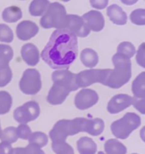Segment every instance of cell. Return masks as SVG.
Returning a JSON list of instances; mask_svg holds the SVG:
<instances>
[{"mask_svg":"<svg viewBox=\"0 0 145 154\" xmlns=\"http://www.w3.org/2000/svg\"><path fill=\"white\" fill-rule=\"evenodd\" d=\"M12 71L9 66L0 68V87H5L12 79Z\"/></svg>","mask_w":145,"mask_h":154,"instance_id":"33","label":"cell"},{"mask_svg":"<svg viewBox=\"0 0 145 154\" xmlns=\"http://www.w3.org/2000/svg\"><path fill=\"white\" fill-rule=\"evenodd\" d=\"M141 121L138 115L134 112H127L120 119L111 124V131L119 139H126L134 130L140 126Z\"/></svg>","mask_w":145,"mask_h":154,"instance_id":"5","label":"cell"},{"mask_svg":"<svg viewBox=\"0 0 145 154\" xmlns=\"http://www.w3.org/2000/svg\"><path fill=\"white\" fill-rule=\"evenodd\" d=\"M18 135L17 133V128L15 127H8L5 128L2 132L1 141L6 142L8 143H13L16 142L18 139Z\"/></svg>","mask_w":145,"mask_h":154,"instance_id":"28","label":"cell"},{"mask_svg":"<svg viewBox=\"0 0 145 154\" xmlns=\"http://www.w3.org/2000/svg\"><path fill=\"white\" fill-rule=\"evenodd\" d=\"M54 83H60L67 87L70 91H74L79 88L76 84V74L72 73L67 69L57 70L53 72L51 75Z\"/></svg>","mask_w":145,"mask_h":154,"instance_id":"11","label":"cell"},{"mask_svg":"<svg viewBox=\"0 0 145 154\" xmlns=\"http://www.w3.org/2000/svg\"><path fill=\"white\" fill-rule=\"evenodd\" d=\"M132 104L140 113L145 114V97H132Z\"/></svg>","mask_w":145,"mask_h":154,"instance_id":"37","label":"cell"},{"mask_svg":"<svg viewBox=\"0 0 145 154\" xmlns=\"http://www.w3.org/2000/svg\"><path fill=\"white\" fill-rule=\"evenodd\" d=\"M130 20L134 24L145 25V9L138 8L133 11L130 14Z\"/></svg>","mask_w":145,"mask_h":154,"instance_id":"34","label":"cell"},{"mask_svg":"<svg viewBox=\"0 0 145 154\" xmlns=\"http://www.w3.org/2000/svg\"><path fill=\"white\" fill-rule=\"evenodd\" d=\"M80 59L85 66L94 67L98 63V55L97 52L91 48H85L80 54Z\"/></svg>","mask_w":145,"mask_h":154,"instance_id":"22","label":"cell"},{"mask_svg":"<svg viewBox=\"0 0 145 154\" xmlns=\"http://www.w3.org/2000/svg\"><path fill=\"white\" fill-rule=\"evenodd\" d=\"M28 140H29V143H32L42 148L47 145L48 137L45 133L41 132V131H35L30 134Z\"/></svg>","mask_w":145,"mask_h":154,"instance_id":"27","label":"cell"},{"mask_svg":"<svg viewBox=\"0 0 145 154\" xmlns=\"http://www.w3.org/2000/svg\"><path fill=\"white\" fill-rule=\"evenodd\" d=\"M40 108L37 102L31 100L19 106L14 111V118L20 124H26L38 118Z\"/></svg>","mask_w":145,"mask_h":154,"instance_id":"7","label":"cell"},{"mask_svg":"<svg viewBox=\"0 0 145 154\" xmlns=\"http://www.w3.org/2000/svg\"><path fill=\"white\" fill-rule=\"evenodd\" d=\"M132 154H137V153H132Z\"/></svg>","mask_w":145,"mask_h":154,"instance_id":"46","label":"cell"},{"mask_svg":"<svg viewBox=\"0 0 145 154\" xmlns=\"http://www.w3.org/2000/svg\"><path fill=\"white\" fill-rule=\"evenodd\" d=\"M132 104V97L128 94H119L113 96L107 104V111L116 114L124 110Z\"/></svg>","mask_w":145,"mask_h":154,"instance_id":"12","label":"cell"},{"mask_svg":"<svg viewBox=\"0 0 145 154\" xmlns=\"http://www.w3.org/2000/svg\"><path fill=\"white\" fill-rule=\"evenodd\" d=\"M14 52L11 46L0 44V68L8 66L12 59Z\"/></svg>","mask_w":145,"mask_h":154,"instance_id":"25","label":"cell"},{"mask_svg":"<svg viewBox=\"0 0 145 154\" xmlns=\"http://www.w3.org/2000/svg\"><path fill=\"white\" fill-rule=\"evenodd\" d=\"M39 32V27L34 22L23 20L18 23L16 29V34L19 39L26 41L35 36Z\"/></svg>","mask_w":145,"mask_h":154,"instance_id":"14","label":"cell"},{"mask_svg":"<svg viewBox=\"0 0 145 154\" xmlns=\"http://www.w3.org/2000/svg\"><path fill=\"white\" fill-rule=\"evenodd\" d=\"M64 29H69L79 37H86L91 31L82 17L76 14H66Z\"/></svg>","mask_w":145,"mask_h":154,"instance_id":"9","label":"cell"},{"mask_svg":"<svg viewBox=\"0 0 145 154\" xmlns=\"http://www.w3.org/2000/svg\"><path fill=\"white\" fill-rule=\"evenodd\" d=\"M77 54V36L67 29H57L51 34L41 57L52 69H67Z\"/></svg>","mask_w":145,"mask_h":154,"instance_id":"1","label":"cell"},{"mask_svg":"<svg viewBox=\"0 0 145 154\" xmlns=\"http://www.w3.org/2000/svg\"><path fill=\"white\" fill-rule=\"evenodd\" d=\"M109 0H90L91 7L96 9H103L108 5Z\"/></svg>","mask_w":145,"mask_h":154,"instance_id":"38","label":"cell"},{"mask_svg":"<svg viewBox=\"0 0 145 154\" xmlns=\"http://www.w3.org/2000/svg\"><path fill=\"white\" fill-rule=\"evenodd\" d=\"M85 120V118H76L71 120L61 119L57 121L50 131V138L52 142L66 141L68 136L84 132Z\"/></svg>","mask_w":145,"mask_h":154,"instance_id":"3","label":"cell"},{"mask_svg":"<svg viewBox=\"0 0 145 154\" xmlns=\"http://www.w3.org/2000/svg\"><path fill=\"white\" fill-rule=\"evenodd\" d=\"M42 154H45V152H42Z\"/></svg>","mask_w":145,"mask_h":154,"instance_id":"45","label":"cell"},{"mask_svg":"<svg viewBox=\"0 0 145 154\" xmlns=\"http://www.w3.org/2000/svg\"><path fill=\"white\" fill-rule=\"evenodd\" d=\"M136 61L139 66L145 68V42L139 46L136 52Z\"/></svg>","mask_w":145,"mask_h":154,"instance_id":"36","label":"cell"},{"mask_svg":"<svg viewBox=\"0 0 145 154\" xmlns=\"http://www.w3.org/2000/svg\"><path fill=\"white\" fill-rule=\"evenodd\" d=\"M2 128H1V126H0V138H1V136H2Z\"/></svg>","mask_w":145,"mask_h":154,"instance_id":"42","label":"cell"},{"mask_svg":"<svg viewBox=\"0 0 145 154\" xmlns=\"http://www.w3.org/2000/svg\"><path fill=\"white\" fill-rule=\"evenodd\" d=\"M106 154H126L127 149L125 145L116 139L107 140L104 143Z\"/></svg>","mask_w":145,"mask_h":154,"instance_id":"20","label":"cell"},{"mask_svg":"<svg viewBox=\"0 0 145 154\" xmlns=\"http://www.w3.org/2000/svg\"><path fill=\"white\" fill-rule=\"evenodd\" d=\"M61 1H63V2H69V0H61Z\"/></svg>","mask_w":145,"mask_h":154,"instance_id":"44","label":"cell"},{"mask_svg":"<svg viewBox=\"0 0 145 154\" xmlns=\"http://www.w3.org/2000/svg\"><path fill=\"white\" fill-rule=\"evenodd\" d=\"M106 14L113 23L117 25H125L127 23V14L119 5L113 4L106 9Z\"/></svg>","mask_w":145,"mask_h":154,"instance_id":"17","label":"cell"},{"mask_svg":"<svg viewBox=\"0 0 145 154\" xmlns=\"http://www.w3.org/2000/svg\"><path fill=\"white\" fill-rule=\"evenodd\" d=\"M23 61L29 66H35L39 61V52L35 45L32 43L25 44L21 48Z\"/></svg>","mask_w":145,"mask_h":154,"instance_id":"16","label":"cell"},{"mask_svg":"<svg viewBox=\"0 0 145 154\" xmlns=\"http://www.w3.org/2000/svg\"><path fill=\"white\" fill-rule=\"evenodd\" d=\"M66 18L65 7L58 2L50 3L48 9L42 15L40 25L45 29H64Z\"/></svg>","mask_w":145,"mask_h":154,"instance_id":"4","label":"cell"},{"mask_svg":"<svg viewBox=\"0 0 145 154\" xmlns=\"http://www.w3.org/2000/svg\"><path fill=\"white\" fill-rule=\"evenodd\" d=\"M82 17L90 30L99 32L104 27V17L100 11H90L83 14Z\"/></svg>","mask_w":145,"mask_h":154,"instance_id":"15","label":"cell"},{"mask_svg":"<svg viewBox=\"0 0 145 154\" xmlns=\"http://www.w3.org/2000/svg\"><path fill=\"white\" fill-rule=\"evenodd\" d=\"M97 154H106V153H104V152H101V151H100V152H97Z\"/></svg>","mask_w":145,"mask_h":154,"instance_id":"43","label":"cell"},{"mask_svg":"<svg viewBox=\"0 0 145 154\" xmlns=\"http://www.w3.org/2000/svg\"><path fill=\"white\" fill-rule=\"evenodd\" d=\"M76 145L80 154H95L97 152V144L90 137H80L78 140Z\"/></svg>","mask_w":145,"mask_h":154,"instance_id":"19","label":"cell"},{"mask_svg":"<svg viewBox=\"0 0 145 154\" xmlns=\"http://www.w3.org/2000/svg\"><path fill=\"white\" fill-rule=\"evenodd\" d=\"M17 133L18 137L23 140H28L32 134L30 128L26 124H20L17 128Z\"/></svg>","mask_w":145,"mask_h":154,"instance_id":"35","label":"cell"},{"mask_svg":"<svg viewBox=\"0 0 145 154\" xmlns=\"http://www.w3.org/2000/svg\"><path fill=\"white\" fill-rule=\"evenodd\" d=\"M50 5L48 0H32L29 7V11L32 16H42Z\"/></svg>","mask_w":145,"mask_h":154,"instance_id":"21","label":"cell"},{"mask_svg":"<svg viewBox=\"0 0 145 154\" xmlns=\"http://www.w3.org/2000/svg\"><path fill=\"white\" fill-rule=\"evenodd\" d=\"M22 17V11L19 7L10 6L2 12V19L6 23H14Z\"/></svg>","mask_w":145,"mask_h":154,"instance_id":"24","label":"cell"},{"mask_svg":"<svg viewBox=\"0 0 145 154\" xmlns=\"http://www.w3.org/2000/svg\"><path fill=\"white\" fill-rule=\"evenodd\" d=\"M98 94L95 91L85 88L79 91L75 97V105L81 110L91 107L98 101Z\"/></svg>","mask_w":145,"mask_h":154,"instance_id":"10","label":"cell"},{"mask_svg":"<svg viewBox=\"0 0 145 154\" xmlns=\"http://www.w3.org/2000/svg\"><path fill=\"white\" fill-rule=\"evenodd\" d=\"M12 149L13 148L10 143L6 142L0 143V154H11Z\"/></svg>","mask_w":145,"mask_h":154,"instance_id":"39","label":"cell"},{"mask_svg":"<svg viewBox=\"0 0 145 154\" xmlns=\"http://www.w3.org/2000/svg\"><path fill=\"white\" fill-rule=\"evenodd\" d=\"M105 77V69H88L76 74V84L79 88H85L94 83L102 84Z\"/></svg>","mask_w":145,"mask_h":154,"instance_id":"8","label":"cell"},{"mask_svg":"<svg viewBox=\"0 0 145 154\" xmlns=\"http://www.w3.org/2000/svg\"><path fill=\"white\" fill-rule=\"evenodd\" d=\"M123 4L127 5H132L135 4L138 0H120Z\"/></svg>","mask_w":145,"mask_h":154,"instance_id":"40","label":"cell"},{"mask_svg":"<svg viewBox=\"0 0 145 154\" xmlns=\"http://www.w3.org/2000/svg\"><path fill=\"white\" fill-rule=\"evenodd\" d=\"M20 91L25 94L34 95L42 88L41 75L35 69H27L23 72L19 83Z\"/></svg>","mask_w":145,"mask_h":154,"instance_id":"6","label":"cell"},{"mask_svg":"<svg viewBox=\"0 0 145 154\" xmlns=\"http://www.w3.org/2000/svg\"><path fill=\"white\" fill-rule=\"evenodd\" d=\"M43 151L36 145L29 143L25 147L13 148L11 154H42Z\"/></svg>","mask_w":145,"mask_h":154,"instance_id":"30","label":"cell"},{"mask_svg":"<svg viewBox=\"0 0 145 154\" xmlns=\"http://www.w3.org/2000/svg\"><path fill=\"white\" fill-rule=\"evenodd\" d=\"M112 60L114 69H105V77L102 85L111 88H119L131 79V60L119 53L113 56Z\"/></svg>","mask_w":145,"mask_h":154,"instance_id":"2","label":"cell"},{"mask_svg":"<svg viewBox=\"0 0 145 154\" xmlns=\"http://www.w3.org/2000/svg\"><path fill=\"white\" fill-rule=\"evenodd\" d=\"M69 92L70 91L66 85L60 83H54L47 96V100L52 105L61 104L66 100Z\"/></svg>","mask_w":145,"mask_h":154,"instance_id":"13","label":"cell"},{"mask_svg":"<svg viewBox=\"0 0 145 154\" xmlns=\"http://www.w3.org/2000/svg\"><path fill=\"white\" fill-rule=\"evenodd\" d=\"M117 53L122 54L128 58H131L136 53V50L133 44L129 42H122L118 45Z\"/></svg>","mask_w":145,"mask_h":154,"instance_id":"31","label":"cell"},{"mask_svg":"<svg viewBox=\"0 0 145 154\" xmlns=\"http://www.w3.org/2000/svg\"><path fill=\"white\" fill-rule=\"evenodd\" d=\"M104 129V122L100 118L85 119L84 125V132H87L92 136H98Z\"/></svg>","mask_w":145,"mask_h":154,"instance_id":"18","label":"cell"},{"mask_svg":"<svg viewBox=\"0 0 145 154\" xmlns=\"http://www.w3.org/2000/svg\"><path fill=\"white\" fill-rule=\"evenodd\" d=\"M51 148L56 154H74L72 147L66 141L52 142Z\"/></svg>","mask_w":145,"mask_h":154,"instance_id":"29","label":"cell"},{"mask_svg":"<svg viewBox=\"0 0 145 154\" xmlns=\"http://www.w3.org/2000/svg\"><path fill=\"white\" fill-rule=\"evenodd\" d=\"M131 91L134 97H145V72H142L139 74L133 81Z\"/></svg>","mask_w":145,"mask_h":154,"instance_id":"23","label":"cell"},{"mask_svg":"<svg viewBox=\"0 0 145 154\" xmlns=\"http://www.w3.org/2000/svg\"><path fill=\"white\" fill-rule=\"evenodd\" d=\"M140 138L142 139L143 142H145V126L141 128L140 131Z\"/></svg>","mask_w":145,"mask_h":154,"instance_id":"41","label":"cell"},{"mask_svg":"<svg viewBox=\"0 0 145 154\" xmlns=\"http://www.w3.org/2000/svg\"><path fill=\"white\" fill-rule=\"evenodd\" d=\"M12 105L11 94L5 91H0V115L7 113L10 111Z\"/></svg>","mask_w":145,"mask_h":154,"instance_id":"26","label":"cell"},{"mask_svg":"<svg viewBox=\"0 0 145 154\" xmlns=\"http://www.w3.org/2000/svg\"><path fill=\"white\" fill-rule=\"evenodd\" d=\"M14 39V34L11 28L6 24L0 23V41L3 42H11Z\"/></svg>","mask_w":145,"mask_h":154,"instance_id":"32","label":"cell"}]
</instances>
